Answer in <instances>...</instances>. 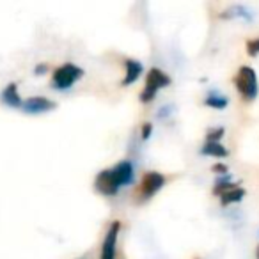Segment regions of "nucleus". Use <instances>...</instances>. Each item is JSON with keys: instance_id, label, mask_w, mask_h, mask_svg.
<instances>
[{"instance_id": "6e6552de", "label": "nucleus", "mask_w": 259, "mask_h": 259, "mask_svg": "<svg viewBox=\"0 0 259 259\" xmlns=\"http://www.w3.org/2000/svg\"><path fill=\"white\" fill-rule=\"evenodd\" d=\"M124 64H126V75H124V78L121 80V85L126 87V85H130V83L137 82V78L142 73V62L134 61V59H126Z\"/></svg>"}, {"instance_id": "7ed1b4c3", "label": "nucleus", "mask_w": 259, "mask_h": 259, "mask_svg": "<svg viewBox=\"0 0 259 259\" xmlns=\"http://www.w3.org/2000/svg\"><path fill=\"white\" fill-rule=\"evenodd\" d=\"M170 85V76L165 75L160 68H151L146 76V85H144V91L141 93V101L142 103H149V101L155 100L156 93H158L162 87H167Z\"/></svg>"}, {"instance_id": "ddd939ff", "label": "nucleus", "mask_w": 259, "mask_h": 259, "mask_svg": "<svg viewBox=\"0 0 259 259\" xmlns=\"http://www.w3.org/2000/svg\"><path fill=\"white\" fill-rule=\"evenodd\" d=\"M224 18H243V20H248L250 22L252 20V16H250V13L247 11V9L243 8V6H233V8H229L227 11H224Z\"/></svg>"}, {"instance_id": "f257e3e1", "label": "nucleus", "mask_w": 259, "mask_h": 259, "mask_svg": "<svg viewBox=\"0 0 259 259\" xmlns=\"http://www.w3.org/2000/svg\"><path fill=\"white\" fill-rule=\"evenodd\" d=\"M135 178L134 163L130 160H121L112 169H105L94 180V187L103 195H115L119 188L130 185Z\"/></svg>"}, {"instance_id": "20e7f679", "label": "nucleus", "mask_w": 259, "mask_h": 259, "mask_svg": "<svg viewBox=\"0 0 259 259\" xmlns=\"http://www.w3.org/2000/svg\"><path fill=\"white\" fill-rule=\"evenodd\" d=\"M82 75H83L82 68L71 64V62H66V64L59 66V68L54 71L52 87H54V89H59V91L69 89V87H71L76 80L82 78Z\"/></svg>"}, {"instance_id": "f3484780", "label": "nucleus", "mask_w": 259, "mask_h": 259, "mask_svg": "<svg viewBox=\"0 0 259 259\" xmlns=\"http://www.w3.org/2000/svg\"><path fill=\"white\" fill-rule=\"evenodd\" d=\"M151 130H153V124L151 122H146L144 126H142V139H149V135H151Z\"/></svg>"}, {"instance_id": "f8f14e48", "label": "nucleus", "mask_w": 259, "mask_h": 259, "mask_svg": "<svg viewBox=\"0 0 259 259\" xmlns=\"http://www.w3.org/2000/svg\"><path fill=\"white\" fill-rule=\"evenodd\" d=\"M204 103L208 105V107H211V108H226L227 103H229V100H227L224 94H219L217 91H211V93L206 96Z\"/></svg>"}, {"instance_id": "aec40b11", "label": "nucleus", "mask_w": 259, "mask_h": 259, "mask_svg": "<svg viewBox=\"0 0 259 259\" xmlns=\"http://www.w3.org/2000/svg\"><path fill=\"white\" fill-rule=\"evenodd\" d=\"M255 255H257V259H259V245H257V250H255Z\"/></svg>"}, {"instance_id": "f03ea898", "label": "nucleus", "mask_w": 259, "mask_h": 259, "mask_svg": "<svg viewBox=\"0 0 259 259\" xmlns=\"http://www.w3.org/2000/svg\"><path fill=\"white\" fill-rule=\"evenodd\" d=\"M234 85H236L238 93L241 94V98L247 101L255 100V96L259 93L257 76H255V71L250 66H241L238 69V75L234 76Z\"/></svg>"}, {"instance_id": "1a4fd4ad", "label": "nucleus", "mask_w": 259, "mask_h": 259, "mask_svg": "<svg viewBox=\"0 0 259 259\" xmlns=\"http://www.w3.org/2000/svg\"><path fill=\"white\" fill-rule=\"evenodd\" d=\"M0 100L4 101L6 105H9V107H22L23 105V100L20 98L16 83H8L6 89L2 91V94H0Z\"/></svg>"}, {"instance_id": "9b49d317", "label": "nucleus", "mask_w": 259, "mask_h": 259, "mask_svg": "<svg viewBox=\"0 0 259 259\" xmlns=\"http://www.w3.org/2000/svg\"><path fill=\"white\" fill-rule=\"evenodd\" d=\"M201 153L202 155H208V156H219V158L227 156V149L224 148L220 142H204Z\"/></svg>"}, {"instance_id": "39448f33", "label": "nucleus", "mask_w": 259, "mask_h": 259, "mask_svg": "<svg viewBox=\"0 0 259 259\" xmlns=\"http://www.w3.org/2000/svg\"><path fill=\"white\" fill-rule=\"evenodd\" d=\"M163 185H165V176L156 172V170H149V172H146L142 176L141 185H139L137 192H135V197H137V201H148Z\"/></svg>"}, {"instance_id": "423d86ee", "label": "nucleus", "mask_w": 259, "mask_h": 259, "mask_svg": "<svg viewBox=\"0 0 259 259\" xmlns=\"http://www.w3.org/2000/svg\"><path fill=\"white\" fill-rule=\"evenodd\" d=\"M121 229V222H112L108 227L103 240V248H101V259H115V245H117V234Z\"/></svg>"}, {"instance_id": "9d476101", "label": "nucleus", "mask_w": 259, "mask_h": 259, "mask_svg": "<svg viewBox=\"0 0 259 259\" xmlns=\"http://www.w3.org/2000/svg\"><path fill=\"white\" fill-rule=\"evenodd\" d=\"M245 195V190L241 187H234L231 188V190H227L226 194L220 195V202H222V206H229L233 204V202H240L241 199H243Z\"/></svg>"}, {"instance_id": "4468645a", "label": "nucleus", "mask_w": 259, "mask_h": 259, "mask_svg": "<svg viewBox=\"0 0 259 259\" xmlns=\"http://www.w3.org/2000/svg\"><path fill=\"white\" fill-rule=\"evenodd\" d=\"M234 187H236V185L231 183V181H229V176H224V178H220V180L215 183V188H213V194H215V195H222V194H226L227 190H231V188H234Z\"/></svg>"}, {"instance_id": "0eeeda50", "label": "nucleus", "mask_w": 259, "mask_h": 259, "mask_svg": "<svg viewBox=\"0 0 259 259\" xmlns=\"http://www.w3.org/2000/svg\"><path fill=\"white\" fill-rule=\"evenodd\" d=\"M57 107V103L45 96H32V98H27L23 101L22 108L27 112V114H43V112H48V110H54Z\"/></svg>"}, {"instance_id": "dca6fc26", "label": "nucleus", "mask_w": 259, "mask_h": 259, "mask_svg": "<svg viewBox=\"0 0 259 259\" xmlns=\"http://www.w3.org/2000/svg\"><path fill=\"white\" fill-rule=\"evenodd\" d=\"M247 52H248V55H252V57H255V55L259 54V37L257 39L247 41Z\"/></svg>"}, {"instance_id": "6ab92c4d", "label": "nucleus", "mask_w": 259, "mask_h": 259, "mask_svg": "<svg viewBox=\"0 0 259 259\" xmlns=\"http://www.w3.org/2000/svg\"><path fill=\"white\" fill-rule=\"evenodd\" d=\"M45 69H47V64H41L36 68V73H45Z\"/></svg>"}, {"instance_id": "2eb2a0df", "label": "nucleus", "mask_w": 259, "mask_h": 259, "mask_svg": "<svg viewBox=\"0 0 259 259\" xmlns=\"http://www.w3.org/2000/svg\"><path fill=\"white\" fill-rule=\"evenodd\" d=\"M222 137H224V128L209 130L208 135H206V142H220Z\"/></svg>"}, {"instance_id": "a211bd4d", "label": "nucleus", "mask_w": 259, "mask_h": 259, "mask_svg": "<svg viewBox=\"0 0 259 259\" xmlns=\"http://www.w3.org/2000/svg\"><path fill=\"white\" fill-rule=\"evenodd\" d=\"M213 170L219 174H226L227 176V167L224 165V163H217V165H213Z\"/></svg>"}]
</instances>
